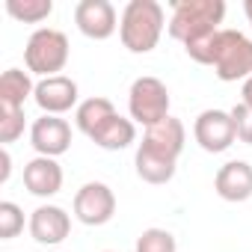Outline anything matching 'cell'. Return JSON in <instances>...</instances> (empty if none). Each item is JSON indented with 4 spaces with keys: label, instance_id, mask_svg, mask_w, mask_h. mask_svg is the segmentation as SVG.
<instances>
[{
    "label": "cell",
    "instance_id": "obj_1",
    "mask_svg": "<svg viewBox=\"0 0 252 252\" xmlns=\"http://www.w3.org/2000/svg\"><path fill=\"white\" fill-rule=\"evenodd\" d=\"M166 12L158 0H131L119 18V39L131 54H152L163 36Z\"/></svg>",
    "mask_w": 252,
    "mask_h": 252
},
{
    "label": "cell",
    "instance_id": "obj_2",
    "mask_svg": "<svg viewBox=\"0 0 252 252\" xmlns=\"http://www.w3.org/2000/svg\"><path fill=\"white\" fill-rule=\"evenodd\" d=\"M222 18H225L222 0H175L172 18H169V36L181 45H190L220 30Z\"/></svg>",
    "mask_w": 252,
    "mask_h": 252
},
{
    "label": "cell",
    "instance_id": "obj_3",
    "mask_svg": "<svg viewBox=\"0 0 252 252\" xmlns=\"http://www.w3.org/2000/svg\"><path fill=\"white\" fill-rule=\"evenodd\" d=\"M211 68L222 83L249 80L252 77V39L240 30H220L214 39Z\"/></svg>",
    "mask_w": 252,
    "mask_h": 252
},
{
    "label": "cell",
    "instance_id": "obj_4",
    "mask_svg": "<svg viewBox=\"0 0 252 252\" xmlns=\"http://www.w3.org/2000/svg\"><path fill=\"white\" fill-rule=\"evenodd\" d=\"M24 63L30 74L39 77H57L65 63H68V39L65 33L54 30V27H39L24 48Z\"/></svg>",
    "mask_w": 252,
    "mask_h": 252
},
{
    "label": "cell",
    "instance_id": "obj_5",
    "mask_svg": "<svg viewBox=\"0 0 252 252\" xmlns=\"http://www.w3.org/2000/svg\"><path fill=\"white\" fill-rule=\"evenodd\" d=\"M128 113H131L134 122L146 125V128L163 122L169 116V89H166V83L152 77V74L137 77L128 89Z\"/></svg>",
    "mask_w": 252,
    "mask_h": 252
},
{
    "label": "cell",
    "instance_id": "obj_6",
    "mask_svg": "<svg viewBox=\"0 0 252 252\" xmlns=\"http://www.w3.org/2000/svg\"><path fill=\"white\" fill-rule=\"evenodd\" d=\"M74 217L83 225H107L116 214V193L104 181H86L74 193Z\"/></svg>",
    "mask_w": 252,
    "mask_h": 252
},
{
    "label": "cell",
    "instance_id": "obj_7",
    "mask_svg": "<svg viewBox=\"0 0 252 252\" xmlns=\"http://www.w3.org/2000/svg\"><path fill=\"white\" fill-rule=\"evenodd\" d=\"M193 137L208 155H220L234 146L237 131L228 110H202L193 122Z\"/></svg>",
    "mask_w": 252,
    "mask_h": 252
},
{
    "label": "cell",
    "instance_id": "obj_8",
    "mask_svg": "<svg viewBox=\"0 0 252 252\" xmlns=\"http://www.w3.org/2000/svg\"><path fill=\"white\" fill-rule=\"evenodd\" d=\"M30 146L39 158H60L71 149V125L60 116H39L30 128Z\"/></svg>",
    "mask_w": 252,
    "mask_h": 252
},
{
    "label": "cell",
    "instance_id": "obj_9",
    "mask_svg": "<svg viewBox=\"0 0 252 252\" xmlns=\"http://www.w3.org/2000/svg\"><path fill=\"white\" fill-rule=\"evenodd\" d=\"M74 24L86 39L104 42L116 33L119 18H116V6L110 0H80L74 6Z\"/></svg>",
    "mask_w": 252,
    "mask_h": 252
},
{
    "label": "cell",
    "instance_id": "obj_10",
    "mask_svg": "<svg viewBox=\"0 0 252 252\" xmlns=\"http://www.w3.org/2000/svg\"><path fill=\"white\" fill-rule=\"evenodd\" d=\"M77 95H80L77 83L65 74H57V77H42L36 83L33 101L39 104V110L45 116H63L71 107H77Z\"/></svg>",
    "mask_w": 252,
    "mask_h": 252
},
{
    "label": "cell",
    "instance_id": "obj_11",
    "mask_svg": "<svg viewBox=\"0 0 252 252\" xmlns=\"http://www.w3.org/2000/svg\"><path fill=\"white\" fill-rule=\"evenodd\" d=\"M71 217L60 205H39L30 214V237L42 246H57L68 237Z\"/></svg>",
    "mask_w": 252,
    "mask_h": 252
},
{
    "label": "cell",
    "instance_id": "obj_12",
    "mask_svg": "<svg viewBox=\"0 0 252 252\" xmlns=\"http://www.w3.org/2000/svg\"><path fill=\"white\" fill-rule=\"evenodd\" d=\"M214 190L225 202H246L252 199V166L246 160H228L214 175Z\"/></svg>",
    "mask_w": 252,
    "mask_h": 252
},
{
    "label": "cell",
    "instance_id": "obj_13",
    "mask_svg": "<svg viewBox=\"0 0 252 252\" xmlns=\"http://www.w3.org/2000/svg\"><path fill=\"white\" fill-rule=\"evenodd\" d=\"M184 143H187V131H184V122L175 119V116H166L163 122L152 125V128H146V137L140 146L163 155V158H172L178 160L181 152H184Z\"/></svg>",
    "mask_w": 252,
    "mask_h": 252
},
{
    "label": "cell",
    "instance_id": "obj_14",
    "mask_svg": "<svg viewBox=\"0 0 252 252\" xmlns=\"http://www.w3.org/2000/svg\"><path fill=\"white\" fill-rule=\"evenodd\" d=\"M24 187L39 199L57 196L63 190V166L57 158H33L24 166Z\"/></svg>",
    "mask_w": 252,
    "mask_h": 252
},
{
    "label": "cell",
    "instance_id": "obj_15",
    "mask_svg": "<svg viewBox=\"0 0 252 252\" xmlns=\"http://www.w3.org/2000/svg\"><path fill=\"white\" fill-rule=\"evenodd\" d=\"M98 149H104V152H122V149H128L134 140H137V125H134V119H125V116H110L101 128L89 137Z\"/></svg>",
    "mask_w": 252,
    "mask_h": 252
},
{
    "label": "cell",
    "instance_id": "obj_16",
    "mask_svg": "<svg viewBox=\"0 0 252 252\" xmlns=\"http://www.w3.org/2000/svg\"><path fill=\"white\" fill-rule=\"evenodd\" d=\"M175 163L172 158H163L146 146L137 149V158H134V166H137V175L146 181V184H169L175 178Z\"/></svg>",
    "mask_w": 252,
    "mask_h": 252
},
{
    "label": "cell",
    "instance_id": "obj_17",
    "mask_svg": "<svg viewBox=\"0 0 252 252\" xmlns=\"http://www.w3.org/2000/svg\"><path fill=\"white\" fill-rule=\"evenodd\" d=\"M36 92L30 71L21 68H6L3 77H0V107L6 110H24V101Z\"/></svg>",
    "mask_w": 252,
    "mask_h": 252
},
{
    "label": "cell",
    "instance_id": "obj_18",
    "mask_svg": "<svg viewBox=\"0 0 252 252\" xmlns=\"http://www.w3.org/2000/svg\"><path fill=\"white\" fill-rule=\"evenodd\" d=\"M110 116H116L113 101L104 98V95H95V98H86V101L77 104V110H74V125H77V131H80V134L92 137Z\"/></svg>",
    "mask_w": 252,
    "mask_h": 252
},
{
    "label": "cell",
    "instance_id": "obj_19",
    "mask_svg": "<svg viewBox=\"0 0 252 252\" xmlns=\"http://www.w3.org/2000/svg\"><path fill=\"white\" fill-rule=\"evenodd\" d=\"M6 12H9L15 21L39 24V21L51 18V12H54V0H6Z\"/></svg>",
    "mask_w": 252,
    "mask_h": 252
},
{
    "label": "cell",
    "instance_id": "obj_20",
    "mask_svg": "<svg viewBox=\"0 0 252 252\" xmlns=\"http://www.w3.org/2000/svg\"><path fill=\"white\" fill-rule=\"evenodd\" d=\"M137 252H178V243L166 228H146L137 237Z\"/></svg>",
    "mask_w": 252,
    "mask_h": 252
},
{
    "label": "cell",
    "instance_id": "obj_21",
    "mask_svg": "<svg viewBox=\"0 0 252 252\" xmlns=\"http://www.w3.org/2000/svg\"><path fill=\"white\" fill-rule=\"evenodd\" d=\"M24 231V211L15 202H0V237L12 240Z\"/></svg>",
    "mask_w": 252,
    "mask_h": 252
},
{
    "label": "cell",
    "instance_id": "obj_22",
    "mask_svg": "<svg viewBox=\"0 0 252 252\" xmlns=\"http://www.w3.org/2000/svg\"><path fill=\"white\" fill-rule=\"evenodd\" d=\"M24 134V110H6L0 107V143L9 146Z\"/></svg>",
    "mask_w": 252,
    "mask_h": 252
},
{
    "label": "cell",
    "instance_id": "obj_23",
    "mask_svg": "<svg viewBox=\"0 0 252 252\" xmlns=\"http://www.w3.org/2000/svg\"><path fill=\"white\" fill-rule=\"evenodd\" d=\"M228 113H231V119H234L237 140H240V143H246V146H252V110L240 101V104H234Z\"/></svg>",
    "mask_w": 252,
    "mask_h": 252
},
{
    "label": "cell",
    "instance_id": "obj_24",
    "mask_svg": "<svg viewBox=\"0 0 252 252\" xmlns=\"http://www.w3.org/2000/svg\"><path fill=\"white\" fill-rule=\"evenodd\" d=\"M0 163H3V169H0V184L9 181V172H12V158H9V149L3 146V152H0Z\"/></svg>",
    "mask_w": 252,
    "mask_h": 252
},
{
    "label": "cell",
    "instance_id": "obj_25",
    "mask_svg": "<svg viewBox=\"0 0 252 252\" xmlns=\"http://www.w3.org/2000/svg\"><path fill=\"white\" fill-rule=\"evenodd\" d=\"M240 95H243V104L252 110V77H249V80H243V92H240Z\"/></svg>",
    "mask_w": 252,
    "mask_h": 252
},
{
    "label": "cell",
    "instance_id": "obj_26",
    "mask_svg": "<svg viewBox=\"0 0 252 252\" xmlns=\"http://www.w3.org/2000/svg\"><path fill=\"white\" fill-rule=\"evenodd\" d=\"M243 12H246V18H249V24H252V0H243Z\"/></svg>",
    "mask_w": 252,
    "mask_h": 252
},
{
    "label": "cell",
    "instance_id": "obj_27",
    "mask_svg": "<svg viewBox=\"0 0 252 252\" xmlns=\"http://www.w3.org/2000/svg\"><path fill=\"white\" fill-rule=\"evenodd\" d=\"M104 252H110V249H104Z\"/></svg>",
    "mask_w": 252,
    "mask_h": 252
}]
</instances>
